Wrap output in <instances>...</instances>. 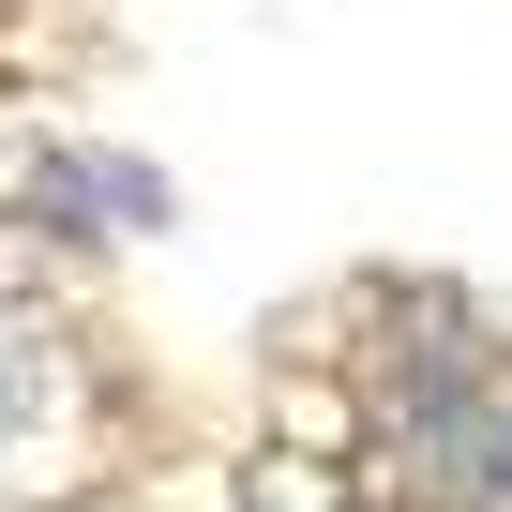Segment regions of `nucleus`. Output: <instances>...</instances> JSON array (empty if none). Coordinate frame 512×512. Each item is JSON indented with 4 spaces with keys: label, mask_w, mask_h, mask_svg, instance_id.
<instances>
[{
    "label": "nucleus",
    "mask_w": 512,
    "mask_h": 512,
    "mask_svg": "<svg viewBox=\"0 0 512 512\" xmlns=\"http://www.w3.org/2000/svg\"><path fill=\"white\" fill-rule=\"evenodd\" d=\"M61 211H91V226H151V211H166V181H151V166H121V151H91V166H61Z\"/></svg>",
    "instance_id": "obj_1"
},
{
    "label": "nucleus",
    "mask_w": 512,
    "mask_h": 512,
    "mask_svg": "<svg viewBox=\"0 0 512 512\" xmlns=\"http://www.w3.org/2000/svg\"><path fill=\"white\" fill-rule=\"evenodd\" d=\"M31 407H46V347H31V332H0V437H16Z\"/></svg>",
    "instance_id": "obj_2"
},
{
    "label": "nucleus",
    "mask_w": 512,
    "mask_h": 512,
    "mask_svg": "<svg viewBox=\"0 0 512 512\" xmlns=\"http://www.w3.org/2000/svg\"><path fill=\"white\" fill-rule=\"evenodd\" d=\"M482 467H497V482H512V407H497V422H482Z\"/></svg>",
    "instance_id": "obj_3"
}]
</instances>
